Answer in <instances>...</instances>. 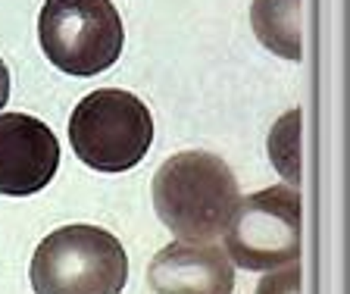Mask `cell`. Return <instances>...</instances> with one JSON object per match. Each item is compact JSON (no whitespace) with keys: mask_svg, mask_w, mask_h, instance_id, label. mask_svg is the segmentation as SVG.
Listing matches in <instances>:
<instances>
[{"mask_svg":"<svg viewBox=\"0 0 350 294\" xmlns=\"http://www.w3.org/2000/svg\"><path fill=\"white\" fill-rule=\"evenodd\" d=\"M241 200L228 163L206 150L169 157L153 176V206L160 222L182 241H216Z\"/></svg>","mask_w":350,"mask_h":294,"instance_id":"6da1fadb","label":"cell"},{"mask_svg":"<svg viewBox=\"0 0 350 294\" xmlns=\"http://www.w3.org/2000/svg\"><path fill=\"white\" fill-rule=\"evenodd\" d=\"M35 294H122L129 254L116 235L97 226H63L31 257Z\"/></svg>","mask_w":350,"mask_h":294,"instance_id":"7a4b0ae2","label":"cell"},{"mask_svg":"<svg viewBox=\"0 0 350 294\" xmlns=\"http://www.w3.org/2000/svg\"><path fill=\"white\" fill-rule=\"evenodd\" d=\"M69 141L85 166L97 172H129L153 144V116L144 101L119 88L81 97L69 119Z\"/></svg>","mask_w":350,"mask_h":294,"instance_id":"3957f363","label":"cell"},{"mask_svg":"<svg viewBox=\"0 0 350 294\" xmlns=\"http://www.w3.org/2000/svg\"><path fill=\"white\" fill-rule=\"evenodd\" d=\"M38 38L59 72L88 79L119 59L125 29L109 0H44Z\"/></svg>","mask_w":350,"mask_h":294,"instance_id":"277c9868","label":"cell"},{"mask_svg":"<svg viewBox=\"0 0 350 294\" xmlns=\"http://www.w3.org/2000/svg\"><path fill=\"white\" fill-rule=\"evenodd\" d=\"M226 254L241 269L269 272L300 257V194L272 185L238 200L226 226Z\"/></svg>","mask_w":350,"mask_h":294,"instance_id":"5b68a950","label":"cell"},{"mask_svg":"<svg viewBox=\"0 0 350 294\" xmlns=\"http://www.w3.org/2000/svg\"><path fill=\"white\" fill-rule=\"evenodd\" d=\"M59 166V144L51 125L25 113L0 116V194L29 198L51 185Z\"/></svg>","mask_w":350,"mask_h":294,"instance_id":"8992f818","label":"cell"},{"mask_svg":"<svg viewBox=\"0 0 350 294\" xmlns=\"http://www.w3.org/2000/svg\"><path fill=\"white\" fill-rule=\"evenodd\" d=\"M153 294H232L234 266L213 241H175L147 266Z\"/></svg>","mask_w":350,"mask_h":294,"instance_id":"52a82bcc","label":"cell"},{"mask_svg":"<svg viewBox=\"0 0 350 294\" xmlns=\"http://www.w3.org/2000/svg\"><path fill=\"white\" fill-rule=\"evenodd\" d=\"M254 35L284 59H300V0H254Z\"/></svg>","mask_w":350,"mask_h":294,"instance_id":"ba28073f","label":"cell"},{"mask_svg":"<svg viewBox=\"0 0 350 294\" xmlns=\"http://www.w3.org/2000/svg\"><path fill=\"white\" fill-rule=\"evenodd\" d=\"M300 110H291L272 125L269 135V157L275 163V170L282 172L291 185L300 182Z\"/></svg>","mask_w":350,"mask_h":294,"instance_id":"9c48e42d","label":"cell"},{"mask_svg":"<svg viewBox=\"0 0 350 294\" xmlns=\"http://www.w3.org/2000/svg\"><path fill=\"white\" fill-rule=\"evenodd\" d=\"M256 294H300V266L288 263L282 269H269V276L260 282Z\"/></svg>","mask_w":350,"mask_h":294,"instance_id":"30bf717a","label":"cell"},{"mask_svg":"<svg viewBox=\"0 0 350 294\" xmlns=\"http://www.w3.org/2000/svg\"><path fill=\"white\" fill-rule=\"evenodd\" d=\"M7 101H10V69H7V63L0 59V110H3Z\"/></svg>","mask_w":350,"mask_h":294,"instance_id":"8fae6325","label":"cell"}]
</instances>
